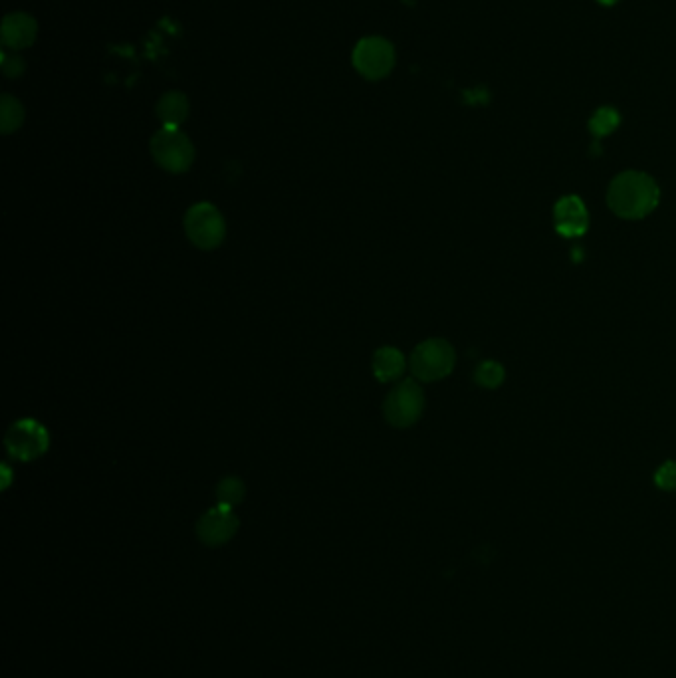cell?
<instances>
[{
    "label": "cell",
    "instance_id": "obj_1",
    "mask_svg": "<svg viewBox=\"0 0 676 678\" xmlns=\"http://www.w3.org/2000/svg\"><path fill=\"white\" fill-rule=\"evenodd\" d=\"M661 201L657 181L643 171L619 173L607 191L609 209L627 221H639L651 215Z\"/></svg>",
    "mask_w": 676,
    "mask_h": 678
},
{
    "label": "cell",
    "instance_id": "obj_18",
    "mask_svg": "<svg viewBox=\"0 0 676 678\" xmlns=\"http://www.w3.org/2000/svg\"><path fill=\"white\" fill-rule=\"evenodd\" d=\"M2 72L8 76V78H18L22 72H24V60L22 58H14V60H8L6 56V50L2 52Z\"/></svg>",
    "mask_w": 676,
    "mask_h": 678
},
{
    "label": "cell",
    "instance_id": "obj_9",
    "mask_svg": "<svg viewBox=\"0 0 676 678\" xmlns=\"http://www.w3.org/2000/svg\"><path fill=\"white\" fill-rule=\"evenodd\" d=\"M554 223H556V230L564 238L583 236L589 226V215H587L583 201L575 195L562 197L554 207Z\"/></svg>",
    "mask_w": 676,
    "mask_h": 678
},
{
    "label": "cell",
    "instance_id": "obj_15",
    "mask_svg": "<svg viewBox=\"0 0 676 678\" xmlns=\"http://www.w3.org/2000/svg\"><path fill=\"white\" fill-rule=\"evenodd\" d=\"M246 496V488H244V482L236 476H226L219 486H217V498H219V504L223 506H228V508H234L238 506Z\"/></svg>",
    "mask_w": 676,
    "mask_h": 678
},
{
    "label": "cell",
    "instance_id": "obj_13",
    "mask_svg": "<svg viewBox=\"0 0 676 678\" xmlns=\"http://www.w3.org/2000/svg\"><path fill=\"white\" fill-rule=\"evenodd\" d=\"M22 121H24L22 104L16 98L4 94L0 98V129H2V133L16 131L22 125Z\"/></svg>",
    "mask_w": 676,
    "mask_h": 678
},
{
    "label": "cell",
    "instance_id": "obj_4",
    "mask_svg": "<svg viewBox=\"0 0 676 678\" xmlns=\"http://www.w3.org/2000/svg\"><path fill=\"white\" fill-rule=\"evenodd\" d=\"M425 411V393L421 385L413 379H405L399 385H395L385 403H383V415L391 427L407 429L415 425Z\"/></svg>",
    "mask_w": 676,
    "mask_h": 678
},
{
    "label": "cell",
    "instance_id": "obj_10",
    "mask_svg": "<svg viewBox=\"0 0 676 678\" xmlns=\"http://www.w3.org/2000/svg\"><path fill=\"white\" fill-rule=\"evenodd\" d=\"M38 34L36 20L26 12L6 14L2 20V46L8 50H24L34 44Z\"/></svg>",
    "mask_w": 676,
    "mask_h": 678
},
{
    "label": "cell",
    "instance_id": "obj_12",
    "mask_svg": "<svg viewBox=\"0 0 676 678\" xmlns=\"http://www.w3.org/2000/svg\"><path fill=\"white\" fill-rule=\"evenodd\" d=\"M189 115V100L181 92H167L157 102V117L165 127H179Z\"/></svg>",
    "mask_w": 676,
    "mask_h": 678
},
{
    "label": "cell",
    "instance_id": "obj_6",
    "mask_svg": "<svg viewBox=\"0 0 676 678\" xmlns=\"http://www.w3.org/2000/svg\"><path fill=\"white\" fill-rule=\"evenodd\" d=\"M353 66L367 80H383L395 66V48L381 36H369L357 42Z\"/></svg>",
    "mask_w": 676,
    "mask_h": 678
},
{
    "label": "cell",
    "instance_id": "obj_3",
    "mask_svg": "<svg viewBox=\"0 0 676 678\" xmlns=\"http://www.w3.org/2000/svg\"><path fill=\"white\" fill-rule=\"evenodd\" d=\"M155 163L169 173H185L195 161V147L179 127H161L151 139Z\"/></svg>",
    "mask_w": 676,
    "mask_h": 678
},
{
    "label": "cell",
    "instance_id": "obj_19",
    "mask_svg": "<svg viewBox=\"0 0 676 678\" xmlns=\"http://www.w3.org/2000/svg\"><path fill=\"white\" fill-rule=\"evenodd\" d=\"M599 4H603V6H613V4H617L619 0H597Z\"/></svg>",
    "mask_w": 676,
    "mask_h": 678
},
{
    "label": "cell",
    "instance_id": "obj_2",
    "mask_svg": "<svg viewBox=\"0 0 676 678\" xmlns=\"http://www.w3.org/2000/svg\"><path fill=\"white\" fill-rule=\"evenodd\" d=\"M454 363H456L454 347L447 339L441 338L425 339L413 349L409 359L413 377L425 383L441 381L447 375H451Z\"/></svg>",
    "mask_w": 676,
    "mask_h": 678
},
{
    "label": "cell",
    "instance_id": "obj_14",
    "mask_svg": "<svg viewBox=\"0 0 676 678\" xmlns=\"http://www.w3.org/2000/svg\"><path fill=\"white\" fill-rule=\"evenodd\" d=\"M621 123V115L615 108H599L597 112L591 115L589 119V131L595 137H605L609 133H613Z\"/></svg>",
    "mask_w": 676,
    "mask_h": 678
},
{
    "label": "cell",
    "instance_id": "obj_11",
    "mask_svg": "<svg viewBox=\"0 0 676 678\" xmlns=\"http://www.w3.org/2000/svg\"><path fill=\"white\" fill-rule=\"evenodd\" d=\"M405 355L397 347H381L373 355V373L381 383H393L405 373Z\"/></svg>",
    "mask_w": 676,
    "mask_h": 678
},
{
    "label": "cell",
    "instance_id": "obj_5",
    "mask_svg": "<svg viewBox=\"0 0 676 678\" xmlns=\"http://www.w3.org/2000/svg\"><path fill=\"white\" fill-rule=\"evenodd\" d=\"M185 234L193 246L215 250L225 242V217L215 205L197 203L185 215Z\"/></svg>",
    "mask_w": 676,
    "mask_h": 678
},
{
    "label": "cell",
    "instance_id": "obj_16",
    "mask_svg": "<svg viewBox=\"0 0 676 678\" xmlns=\"http://www.w3.org/2000/svg\"><path fill=\"white\" fill-rule=\"evenodd\" d=\"M474 381L480 385V387H486V389H496L504 383V367L496 361H484L476 367V373H474Z\"/></svg>",
    "mask_w": 676,
    "mask_h": 678
},
{
    "label": "cell",
    "instance_id": "obj_8",
    "mask_svg": "<svg viewBox=\"0 0 676 678\" xmlns=\"http://www.w3.org/2000/svg\"><path fill=\"white\" fill-rule=\"evenodd\" d=\"M238 526L240 522L234 510L219 504L201 516L197 524V536L207 546H223L236 534Z\"/></svg>",
    "mask_w": 676,
    "mask_h": 678
},
{
    "label": "cell",
    "instance_id": "obj_7",
    "mask_svg": "<svg viewBox=\"0 0 676 678\" xmlns=\"http://www.w3.org/2000/svg\"><path fill=\"white\" fill-rule=\"evenodd\" d=\"M4 447L16 460H34L50 449V435L38 421L22 419L8 429Z\"/></svg>",
    "mask_w": 676,
    "mask_h": 678
},
{
    "label": "cell",
    "instance_id": "obj_17",
    "mask_svg": "<svg viewBox=\"0 0 676 678\" xmlns=\"http://www.w3.org/2000/svg\"><path fill=\"white\" fill-rule=\"evenodd\" d=\"M655 484L665 492H676V462L667 460L655 474Z\"/></svg>",
    "mask_w": 676,
    "mask_h": 678
}]
</instances>
